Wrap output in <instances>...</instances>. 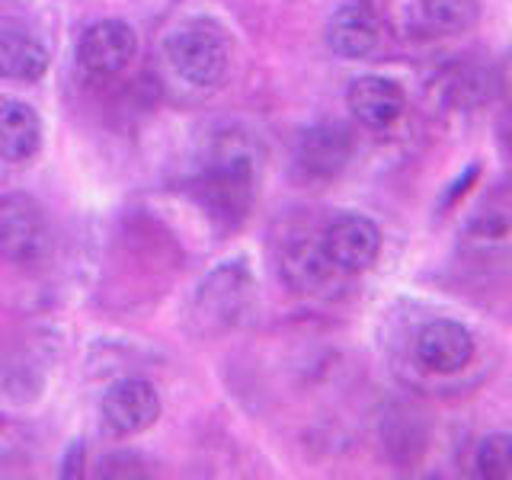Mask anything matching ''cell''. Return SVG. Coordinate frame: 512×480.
<instances>
[{"label":"cell","instance_id":"cell-3","mask_svg":"<svg viewBox=\"0 0 512 480\" xmlns=\"http://www.w3.org/2000/svg\"><path fill=\"white\" fill-rule=\"evenodd\" d=\"M48 250H52V231L42 205L23 192L0 199V256L16 266H39L48 260Z\"/></svg>","mask_w":512,"mask_h":480},{"label":"cell","instance_id":"cell-4","mask_svg":"<svg viewBox=\"0 0 512 480\" xmlns=\"http://www.w3.org/2000/svg\"><path fill=\"white\" fill-rule=\"evenodd\" d=\"M320 247L330 256V263L343 272V276H359V272L372 269L381 253V228L365 215L346 212L327 224Z\"/></svg>","mask_w":512,"mask_h":480},{"label":"cell","instance_id":"cell-2","mask_svg":"<svg viewBox=\"0 0 512 480\" xmlns=\"http://www.w3.org/2000/svg\"><path fill=\"white\" fill-rule=\"evenodd\" d=\"M164 52L176 77L189 87H218L231 68V39L212 20H189L176 26Z\"/></svg>","mask_w":512,"mask_h":480},{"label":"cell","instance_id":"cell-5","mask_svg":"<svg viewBox=\"0 0 512 480\" xmlns=\"http://www.w3.org/2000/svg\"><path fill=\"white\" fill-rule=\"evenodd\" d=\"M100 413L112 436H138L160 420V394L144 378H122L103 394Z\"/></svg>","mask_w":512,"mask_h":480},{"label":"cell","instance_id":"cell-7","mask_svg":"<svg viewBox=\"0 0 512 480\" xmlns=\"http://www.w3.org/2000/svg\"><path fill=\"white\" fill-rule=\"evenodd\" d=\"M413 352H416V362H420V368H426V372L455 375L474 362L477 343H474V333L464 327L461 320L439 317L420 330Z\"/></svg>","mask_w":512,"mask_h":480},{"label":"cell","instance_id":"cell-1","mask_svg":"<svg viewBox=\"0 0 512 480\" xmlns=\"http://www.w3.org/2000/svg\"><path fill=\"white\" fill-rule=\"evenodd\" d=\"M256 183H260V154L253 151L250 138L231 135L218 141L196 189L208 215H215L221 224H240L253 208Z\"/></svg>","mask_w":512,"mask_h":480},{"label":"cell","instance_id":"cell-14","mask_svg":"<svg viewBox=\"0 0 512 480\" xmlns=\"http://www.w3.org/2000/svg\"><path fill=\"white\" fill-rule=\"evenodd\" d=\"M423 23L439 36H461L480 23L484 4L480 0H420Z\"/></svg>","mask_w":512,"mask_h":480},{"label":"cell","instance_id":"cell-15","mask_svg":"<svg viewBox=\"0 0 512 480\" xmlns=\"http://www.w3.org/2000/svg\"><path fill=\"white\" fill-rule=\"evenodd\" d=\"M474 474L487 480H512V432H490L477 442Z\"/></svg>","mask_w":512,"mask_h":480},{"label":"cell","instance_id":"cell-17","mask_svg":"<svg viewBox=\"0 0 512 480\" xmlns=\"http://www.w3.org/2000/svg\"><path fill=\"white\" fill-rule=\"evenodd\" d=\"M96 477H148V464L135 452H112L96 464Z\"/></svg>","mask_w":512,"mask_h":480},{"label":"cell","instance_id":"cell-9","mask_svg":"<svg viewBox=\"0 0 512 480\" xmlns=\"http://www.w3.org/2000/svg\"><path fill=\"white\" fill-rule=\"evenodd\" d=\"M381 42V20L372 0H343L327 20V45L336 58H368Z\"/></svg>","mask_w":512,"mask_h":480},{"label":"cell","instance_id":"cell-10","mask_svg":"<svg viewBox=\"0 0 512 480\" xmlns=\"http://www.w3.org/2000/svg\"><path fill=\"white\" fill-rule=\"evenodd\" d=\"M298 167L311 180H333L352 157V132L343 122H320L304 128L298 138Z\"/></svg>","mask_w":512,"mask_h":480},{"label":"cell","instance_id":"cell-11","mask_svg":"<svg viewBox=\"0 0 512 480\" xmlns=\"http://www.w3.org/2000/svg\"><path fill=\"white\" fill-rule=\"evenodd\" d=\"M42 151V119L29 103H0V160L26 164Z\"/></svg>","mask_w":512,"mask_h":480},{"label":"cell","instance_id":"cell-12","mask_svg":"<svg viewBox=\"0 0 512 480\" xmlns=\"http://www.w3.org/2000/svg\"><path fill=\"white\" fill-rule=\"evenodd\" d=\"M48 64H52V55L36 36L16 29L0 32V77L4 80L36 84L48 74Z\"/></svg>","mask_w":512,"mask_h":480},{"label":"cell","instance_id":"cell-20","mask_svg":"<svg viewBox=\"0 0 512 480\" xmlns=\"http://www.w3.org/2000/svg\"><path fill=\"white\" fill-rule=\"evenodd\" d=\"M500 144H503V151L512 157V112H506V119L500 125Z\"/></svg>","mask_w":512,"mask_h":480},{"label":"cell","instance_id":"cell-13","mask_svg":"<svg viewBox=\"0 0 512 480\" xmlns=\"http://www.w3.org/2000/svg\"><path fill=\"white\" fill-rule=\"evenodd\" d=\"M336 276H343V272L330 263V256L320 244L301 240L282 256V279L292 292H324L336 282Z\"/></svg>","mask_w":512,"mask_h":480},{"label":"cell","instance_id":"cell-6","mask_svg":"<svg viewBox=\"0 0 512 480\" xmlns=\"http://www.w3.org/2000/svg\"><path fill=\"white\" fill-rule=\"evenodd\" d=\"M138 36L125 20H100L84 29L77 42V64L90 77H116L132 64Z\"/></svg>","mask_w":512,"mask_h":480},{"label":"cell","instance_id":"cell-8","mask_svg":"<svg viewBox=\"0 0 512 480\" xmlns=\"http://www.w3.org/2000/svg\"><path fill=\"white\" fill-rule=\"evenodd\" d=\"M346 106L362 128L368 132H388L407 112V93L394 77L362 74L346 90Z\"/></svg>","mask_w":512,"mask_h":480},{"label":"cell","instance_id":"cell-16","mask_svg":"<svg viewBox=\"0 0 512 480\" xmlns=\"http://www.w3.org/2000/svg\"><path fill=\"white\" fill-rule=\"evenodd\" d=\"M448 100L455 106H477L490 100V77L480 68H461L448 80Z\"/></svg>","mask_w":512,"mask_h":480},{"label":"cell","instance_id":"cell-18","mask_svg":"<svg viewBox=\"0 0 512 480\" xmlns=\"http://www.w3.org/2000/svg\"><path fill=\"white\" fill-rule=\"evenodd\" d=\"M84 468H87V448H84V442H74L71 452L61 461V477H80Z\"/></svg>","mask_w":512,"mask_h":480},{"label":"cell","instance_id":"cell-19","mask_svg":"<svg viewBox=\"0 0 512 480\" xmlns=\"http://www.w3.org/2000/svg\"><path fill=\"white\" fill-rule=\"evenodd\" d=\"M477 176H480V164H471L468 170H464V176L461 180H455L452 183V189L445 192V208H452V205H458V199L464 196V192H468L474 183H477Z\"/></svg>","mask_w":512,"mask_h":480}]
</instances>
